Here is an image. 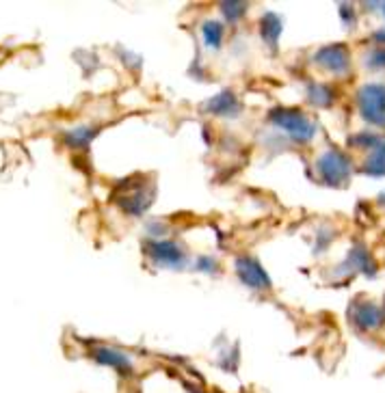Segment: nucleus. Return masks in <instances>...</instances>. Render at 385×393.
<instances>
[{
  "label": "nucleus",
  "mask_w": 385,
  "mask_h": 393,
  "mask_svg": "<svg viewBox=\"0 0 385 393\" xmlns=\"http://www.w3.org/2000/svg\"><path fill=\"white\" fill-rule=\"evenodd\" d=\"M361 111L375 123H381L385 117V89L383 86H366L359 93Z\"/></svg>",
  "instance_id": "1"
},
{
  "label": "nucleus",
  "mask_w": 385,
  "mask_h": 393,
  "mask_svg": "<svg viewBox=\"0 0 385 393\" xmlns=\"http://www.w3.org/2000/svg\"><path fill=\"white\" fill-rule=\"evenodd\" d=\"M275 121L296 138H310L312 136L310 121L296 111H279V115H275Z\"/></svg>",
  "instance_id": "2"
},
{
  "label": "nucleus",
  "mask_w": 385,
  "mask_h": 393,
  "mask_svg": "<svg viewBox=\"0 0 385 393\" xmlns=\"http://www.w3.org/2000/svg\"><path fill=\"white\" fill-rule=\"evenodd\" d=\"M91 356L102 363V365H111L115 369H121V372H130L132 369V363H130V356L124 354V352H119L115 348H109V346H96L91 350Z\"/></svg>",
  "instance_id": "3"
},
{
  "label": "nucleus",
  "mask_w": 385,
  "mask_h": 393,
  "mask_svg": "<svg viewBox=\"0 0 385 393\" xmlns=\"http://www.w3.org/2000/svg\"><path fill=\"white\" fill-rule=\"evenodd\" d=\"M321 169H323L327 180L334 182V180H340V177H344L348 173V163L340 154H327L321 160Z\"/></svg>",
  "instance_id": "4"
},
{
  "label": "nucleus",
  "mask_w": 385,
  "mask_h": 393,
  "mask_svg": "<svg viewBox=\"0 0 385 393\" xmlns=\"http://www.w3.org/2000/svg\"><path fill=\"white\" fill-rule=\"evenodd\" d=\"M152 257H156L161 264H178L182 259V251L171 242H156V244H150V251H147Z\"/></svg>",
  "instance_id": "5"
},
{
  "label": "nucleus",
  "mask_w": 385,
  "mask_h": 393,
  "mask_svg": "<svg viewBox=\"0 0 385 393\" xmlns=\"http://www.w3.org/2000/svg\"><path fill=\"white\" fill-rule=\"evenodd\" d=\"M238 273L242 275V279L247 281L249 285H253V288H267V285H269L267 275L260 271V266H256L249 259H240L238 262Z\"/></svg>",
  "instance_id": "6"
},
{
  "label": "nucleus",
  "mask_w": 385,
  "mask_h": 393,
  "mask_svg": "<svg viewBox=\"0 0 385 393\" xmlns=\"http://www.w3.org/2000/svg\"><path fill=\"white\" fill-rule=\"evenodd\" d=\"M327 52L331 57H327L325 52H321V63L323 65H329L334 71H340L346 67V50L344 48H327Z\"/></svg>",
  "instance_id": "7"
},
{
  "label": "nucleus",
  "mask_w": 385,
  "mask_h": 393,
  "mask_svg": "<svg viewBox=\"0 0 385 393\" xmlns=\"http://www.w3.org/2000/svg\"><path fill=\"white\" fill-rule=\"evenodd\" d=\"M93 134H96V130H91V128H74V130H69L65 134V143H67L69 147L80 149V147L87 145V143H89V138Z\"/></svg>",
  "instance_id": "8"
},
{
  "label": "nucleus",
  "mask_w": 385,
  "mask_h": 393,
  "mask_svg": "<svg viewBox=\"0 0 385 393\" xmlns=\"http://www.w3.org/2000/svg\"><path fill=\"white\" fill-rule=\"evenodd\" d=\"M210 106H213V111H215L217 115H230L232 111H236V109H238L236 100H234L230 93H223L221 98L213 100V102H210ZM232 115H234V113H232Z\"/></svg>",
  "instance_id": "9"
},
{
  "label": "nucleus",
  "mask_w": 385,
  "mask_h": 393,
  "mask_svg": "<svg viewBox=\"0 0 385 393\" xmlns=\"http://www.w3.org/2000/svg\"><path fill=\"white\" fill-rule=\"evenodd\" d=\"M204 33H206V39H208V44L210 46H219V42H221V37H223V28H221V24H206L204 26Z\"/></svg>",
  "instance_id": "10"
}]
</instances>
